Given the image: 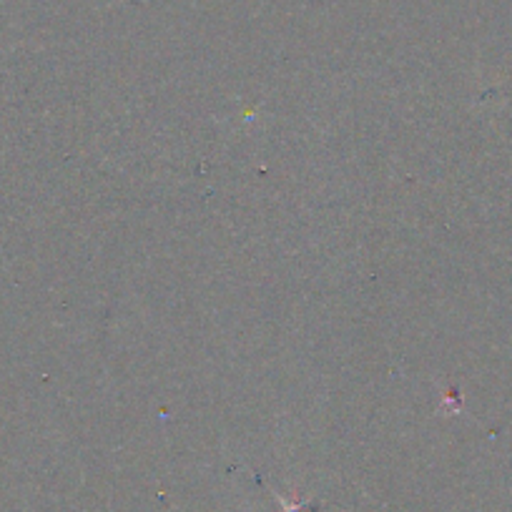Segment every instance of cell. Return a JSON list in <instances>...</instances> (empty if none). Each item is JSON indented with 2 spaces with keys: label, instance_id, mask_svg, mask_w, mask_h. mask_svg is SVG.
I'll use <instances>...</instances> for the list:
<instances>
[{
  "label": "cell",
  "instance_id": "6da1fadb",
  "mask_svg": "<svg viewBox=\"0 0 512 512\" xmlns=\"http://www.w3.org/2000/svg\"><path fill=\"white\" fill-rule=\"evenodd\" d=\"M277 500L284 505V512H304L302 505H297V502H287L282 495H277Z\"/></svg>",
  "mask_w": 512,
  "mask_h": 512
}]
</instances>
